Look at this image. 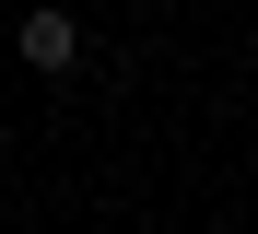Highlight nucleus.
I'll use <instances>...</instances> for the list:
<instances>
[{"mask_svg": "<svg viewBox=\"0 0 258 234\" xmlns=\"http://www.w3.org/2000/svg\"><path fill=\"white\" fill-rule=\"evenodd\" d=\"M24 59H35V70H71V59H82V24H71V12H24Z\"/></svg>", "mask_w": 258, "mask_h": 234, "instance_id": "nucleus-1", "label": "nucleus"}]
</instances>
